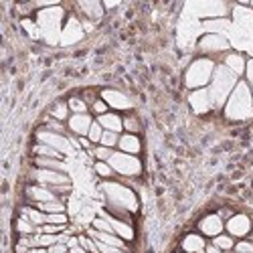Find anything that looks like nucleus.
I'll list each match as a JSON object with an SVG mask.
<instances>
[{
  "label": "nucleus",
  "mask_w": 253,
  "mask_h": 253,
  "mask_svg": "<svg viewBox=\"0 0 253 253\" xmlns=\"http://www.w3.org/2000/svg\"><path fill=\"white\" fill-rule=\"evenodd\" d=\"M237 85V75L233 71H229L225 65L215 67L213 79H211V87H209V95L213 105H223L227 101V97L233 93Z\"/></svg>",
  "instance_id": "1"
},
{
  "label": "nucleus",
  "mask_w": 253,
  "mask_h": 253,
  "mask_svg": "<svg viewBox=\"0 0 253 253\" xmlns=\"http://www.w3.org/2000/svg\"><path fill=\"white\" fill-rule=\"evenodd\" d=\"M253 112V99H251V89L245 81H237V85L233 93L229 95L227 105H225V114L231 120H243L251 116Z\"/></svg>",
  "instance_id": "2"
},
{
  "label": "nucleus",
  "mask_w": 253,
  "mask_h": 253,
  "mask_svg": "<svg viewBox=\"0 0 253 253\" xmlns=\"http://www.w3.org/2000/svg\"><path fill=\"white\" fill-rule=\"evenodd\" d=\"M215 63L209 59H197L186 71V85L193 89H205L207 83L213 79Z\"/></svg>",
  "instance_id": "3"
},
{
  "label": "nucleus",
  "mask_w": 253,
  "mask_h": 253,
  "mask_svg": "<svg viewBox=\"0 0 253 253\" xmlns=\"http://www.w3.org/2000/svg\"><path fill=\"white\" fill-rule=\"evenodd\" d=\"M61 8L59 6H51L47 10H41L39 16H37V23H39V29L47 37L49 43H57V37H59V25H61Z\"/></svg>",
  "instance_id": "4"
},
{
  "label": "nucleus",
  "mask_w": 253,
  "mask_h": 253,
  "mask_svg": "<svg viewBox=\"0 0 253 253\" xmlns=\"http://www.w3.org/2000/svg\"><path fill=\"white\" fill-rule=\"evenodd\" d=\"M108 164L114 168V172L124 174V176H136L142 172V164L136 156L126 154V152H114Z\"/></svg>",
  "instance_id": "5"
},
{
  "label": "nucleus",
  "mask_w": 253,
  "mask_h": 253,
  "mask_svg": "<svg viewBox=\"0 0 253 253\" xmlns=\"http://www.w3.org/2000/svg\"><path fill=\"white\" fill-rule=\"evenodd\" d=\"M37 142L41 144H47L51 148L59 150L61 154H73V148H71V140L65 136V134H57V132H51V130H39L37 132Z\"/></svg>",
  "instance_id": "6"
},
{
  "label": "nucleus",
  "mask_w": 253,
  "mask_h": 253,
  "mask_svg": "<svg viewBox=\"0 0 253 253\" xmlns=\"http://www.w3.org/2000/svg\"><path fill=\"white\" fill-rule=\"evenodd\" d=\"M33 180L35 184L43 186H59V184H71V178L67 172H57V170H47V168H35L33 170Z\"/></svg>",
  "instance_id": "7"
},
{
  "label": "nucleus",
  "mask_w": 253,
  "mask_h": 253,
  "mask_svg": "<svg viewBox=\"0 0 253 253\" xmlns=\"http://www.w3.org/2000/svg\"><path fill=\"white\" fill-rule=\"evenodd\" d=\"M25 193H27L29 205H33V207L39 205V203H49V201H57L59 199L49 186H43V184H29L25 188Z\"/></svg>",
  "instance_id": "8"
},
{
  "label": "nucleus",
  "mask_w": 253,
  "mask_h": 253,
  "mask_svg": "<svg viewBox=\"0 0 253 253\" xmlns=\"http://www.w3.org/2000/svg\"><path fill=\"white\" fill-rule=\"evenodd\" d=\"M225 229L231 237H247L251 233V221L247 215H233L227 223H225Z\"/></svg>",
  "instance_id": "9"
},
{
  "label": "nucleus",
  "mask_w": 253,
  "mask_h": 253,
  "mask_svg": "<svg viewBox=\"0 0 253 253\" xmlns=\"http://www.w3.org/2000/svg\"><path fill=\"white\" fill-rule=\"evenodd\" d=\"M223 229H225V221L215 213V215H207L201 219L199 223V231H201V235H207V237H217L223 233Z\"/></svg>",
  "instance_id": "10"
},
{
  "label": "nucleus",
  "mask_w": 253,
  "mask_h": 253,
  "mask_svg": "<svg viewBox=\"0 0 253 253\" xmlns=\"http://www.w3.org/2000/svg\"><path fill=\"white\" fill-rule=\"evenodd\" d=\"M233 18H235V29H239L247 37H253V10L245 6H235Z\"/></svg>",
  "instance_id": "11"
},
{
  "label": "nucleus",
  "mask_w": 253,
  "mask_h": 253,
  "mask_svg": "<svg viewBox=\"0 0 253 253\" xmlns=\"http://www.w3.org/2000/svg\"><path fill=\"white\" fill-rule=\"evenodd\" d=\"M95 120H91L89 114H73L69 120H67V126H69V130L73 134H77L79 138L81 136H87L89 134V128H91V124Z\"/></svg>",
  "instance_id": "12"
},
{
  "label": "nucleus",
  "mask_w": 253,
  "mask_h": 253,
  "mask_svg": "<svg viewBox=\"0 0 253 253\" xmlns=\"http://www.w3.org/2000/svg\"><path fill=\"white\" fill-rule=\"evenodd\" d=\"M199 47L201 51L209 53V51H227L229 49V41L221 35H215V33H209L205 35L201 41H199Z\"/></svg>",
  "instance_id": "13"
},
{
  "label": "nucleus",
  "mask_w": 253,
  "mask_h": 253,
  "mask_svg": "<svg viewBox=\"0 0 253 253\" xmlns=\"http://www.w3.org/2000/svg\"><path fill=\"white\" fill-rule=\"evenodd\" d=\"M99 217L108 219V221L112 223V227H114V233H116L118 237H122L124 241H130V239H134V229L130 227V223H126V221H120V219L112 217L110 213H105V211H99Z\"/></svg>",
  "instance_id": "14"
},
{
  "label": "nucleus",
  "mask_w": 253,
  "mask_h": 253,
  "mask_svg": "<svg viewBox=\"0 0 253 253\" xmlns=\"http://www.w3.org/2000/svg\"><path fill=\"white\" fill-rule=\"evenodd\" d=\"M101 99L108 103L110 108H114V110H130V108H132V101L126 97L124 93L114 91V89H105V91H101Z\"/></svg>",
  "instance_id": "15"
},
{
  "label": "nucleus",
  "mask_w": 253,
  "mask_h": 253,
  "mask_svg": "<svg viewBox=\"0 0 253 253\" xmlns=\"http://www.w3.org/2000/svg\"><path fill=\"white\" fill-rule=\"evenodd\" d=\"M81 37H83V29H81V25H79V20H77V18H69L67 25H65V29H63L61 43L71 45V43H75V41H79Z\"/></svg>",
  "instance_id": "16"
},
{
  "label": "nucleus",
  "mask_w": 253,
  "mask_h": 253,
  "mask_svg": "<svg viewBox=\"0 0 253 253\" xmlns=\"http://www.w3.org/2000/svg\"><path fill=\"white\" fill-rule=\"evenodd\" d=\"M97 122H99V126L105 130V132H116V134H120L122 130H124V118H120L118 114H103V116H99L97 118Z\"/></svg>",
  "instance_id": "17"
},
{
  "label": "nucleus",
  "mask_w": 253,
  "mask_h": 253,
  "mask_svg": "<svg viewBox=\"0 0 253 253\" xmlns=\"http://www.w3.org/2000/svg\"><path fill=\"white\" fill-rule=\"evenodd\" d=\"M191 105L195 108V112L199 114H205L213 108V101H211V95L207 89H197L193 95H191Z\"/></svg>",
  "instance_id": "18"
},
{
  "label": "nucleus",
  "mask_w": 253,
  "mask_h": 253,
  "mask_svg": "<svg viewBox=\"0 0 253 253\" xmlns=\"http://www.w3.org/2000/svg\"><path fill=\"white\" fill-rule=\"evenodd\" d=\"M33 164L37 168H47V170H57V172H69V164L57 160V158H43V156H35Z\"/></svg>",
  "instance_id": "19"
},
{
  "label": "nucleus",
  "mask_w": 253,
  "mask_h": 253,
  "mask_svg": "<svg viewBox=\"0 0 253 253\" xmlns=\"http://www.w3.org/2000/svg\"><path fill=\"white\" fill-rule=\"evenodd\" d=\"M118 148H120V152H126V154H138L140 152V138L136 136V134H124V136H120V144H118Z\"/></svg>",
  "instance_id": "20"
},
{
  "label": "nucleus",
  "mask_w": 253,
  "mask_h": 253,
  "mask_svg": "<svg viewBox=\"0 0 253 253\" xmlns=\"http://www.w3.org/2000/svg\"><path fill=\"white\" fill-rule=\"evenodd\" d=\"M205 247H207V243H205L203 235H199V233L186 235L184 241H182V251L184 253H205Z\"/></svg>",
  "instance_id": "21"
},
{
  "label": "nucleus",
  "mask_w": 253,
  "mask_h": 253,
  "mask_svg": "<svg viewBox=\"0 0 253 253\" xmlns=\"http://www.w3.org/2000/svg\"><path fill=\"white\" fill-rule=\"evenodd\" d=\"M20 217L29 219L35 227H41V225H45V223H47V213H43V211H39V209H37V207H33V205H27V207L20 209Z\"/></svg>",
  "instance_id": "22"
},
{
  "label": "nucleus",
  "mask_w": 253,
  "mask_h": 253,
  "mask_svg": "<svg viewBox=\"0 0 253 253\" xmlns=\"http://www.w3.org/2000/svg\"><path fill=\"white\" fill-rule=\"evenodd\" d=\"M225 67H227L229 71H233L235 75H243V73H245V67H247V63H245L243 55H239V53H231V55H227V59H225Z\"/></svg>",
  "instance_id": "23"
},
{
  "label": "nucleus",
  "mask_w": 253,
  "mask_h": 253,
  "mask_svg": "<svg viewBox=\"0 0 253 253\" xmlns=\"http://www.w3.org/2000/svg\"><path fill=\"white\" fill-rule=\"evenodd\" d=\"M33 154H35V156H43V158H57V160H63V154H61L59 150L51 148V146H47V144H41V142H37V144L33 146Z\"/></svg>",
  "instance_id": "24"
},
{
  "label": "nucleus",
  "mask_w": 253,
  "mask_h": 253,
  "mask_svg": "<svg viewBox=\"0 0 253 253\" xmlns=\"http://www.w3.org/2000/svg\"><path fill=\"white\" fill-rule=\"evenodd\" d=\"M69 105H67V101H57L53 108H51V112H49V116L51 118H55V120H59V122H65V120H69Z\"/></svg>",
  "instance_id": "25"
},
{
  "label": "nucleus",
  "mask_w": 253,
  "mask_h": 253,
  "mask_svg": "<svg viewBox=\"0 0 253 253\" xmlns=\"http://www.w3.org/2000/svg\"><path fill=\"white\" fill-rule=\"evenodd\" d=\"M213 245H217L223 253H231V251H233V247H235V237H231L229 233H227V235L221 233V235H217V237L213 239Z\"/></svg>",
  "instance_id": "26"
},
{
  "label": "nucleus",
  "mask_w": 253,
  "mask_h": 253,
  "mask_svg": "<svg viewBox=\"0 0 253 253\" xmlns=\"http://www.w3.org/2000/svg\"><path fill=\"white\" fill-rule=\"evenodd\" d=\"M16 233H18V235H35V233H37V227H35L29 219L18 217V219H16Z\"/></svg>",
  "instance_id": "27"
},
{
  "label": "nucleus",
  "mask_w": 253,
  "mask_h": 253,
  "mask_svg": "<svg viewBox=\"0 0 253 253\" xmlns=\"http://www.w3.org/2000/svg\"><path fill=\"white\" fill-rule=\"evenodd\" d=\"M67 105H69L71 114H87V110H89V105L83 101V97H69Z\"/></svg>",
  "instance_id": "28"
},
{
  "label": "nucleus",
  "mask_w": 253,
  "mask_h": 253,
  "mask_svg": "<svg viewBox=\"0 0 253 253\" xmlns=\"http://www.w3.org/2000/svg\"><path fill=\"white\" fill-rule=\"evenodd\" d=\"M79 6L85 10V14H87L89 18H93V20L101 16V4H97V2H81Z\"/></svg>",
  "instance_id": "29"
},
{
  "label": "nucleus",
  "mask_w": 253,
  "mask_h": 253,
  "mask_svg": "<svg viewBox=\"0 0 253 253\" xmlns=\"http://www.w3.org/2000/svg\"><path fill=\"white\" fill-rule=\"evenodd\" d=\"M91 227H93L95 231H101V233H114L112 223H110L108 219H103V217H95L93 223H91Z\"/></svg>",
  "instance_id": "30"
},
{
  "label": "nucleus",
  "mask_w": 253,
  "mask_h": 253,
  "mask_svg": "<svg viewBox=\"0 0 253 253\" xmlns=\"http://www.w3.org/2000/svg\"><path fill=\"white\" fill-rule=\"evenodd\" d=\"M91 154H93L99 162H108V160L112 158L114 150H112V148H105V146H101V144H99V146H95V148L91 150Z\"/></svg>",
  "instance_id": "31"
},
{
  "label": "nucleus",
  "mask_w": 253,
  "mask_h": 253,
  "mask_svg": "<svg viewBox=\"0 0 253 253\" xmlns=\"http://www.w3.org/2000/svg\"><path fill=\"white\" fill-rule=\"evenodd\" d=\"M103 128H101V126H99V122L95 120L93 124H91V128H89V134H87V138L91 140V144H99L101 142V136H103Z\"/></svg>",
  "instance_id": "32"
},
{
  "label": "nucleus",
  "mask_w": 253,
  "mask_h": 253,
  "mask_svg": "<svg viewBox=\"0 0 253 253\" xmlns=\"http://www.w3.org/2000/svg\"><path fill=\"white\" fill-rule=\"evenodd\" d=\"M99 144L105 146V148H114V146L120 144V134H116V132H103Z\"/></svg>",
  "instance_id": "33"
},
{
  "label": "nucleus",
  "mask_w": 253,
  "mask_h": 253,
  "mask_svg": "<svg viewBox=\"0 0 253 253\" xmlns=\"http://www.w3.org/2000/svg\"><path fill=\"white\" fill-rule=\"evenodd\" d=\"M124 130H128V134H138L140 132V122L136 116H126L124 118Z\"/></svg>",
  "instance_id": "34"
},
{
  "label": "nucleus",
  "mask_w": 253,
  "mask_h": 253,
  "mask_svg": "<svg viewBox=\"0 0 253 253\" xmlns=\"http://www.w3.org/2000/svg\"><path fill=\"white\" fill-rule=\"evenodd\" d=\"M93 170H95L101 178H110V176L114 174V168H112L108 162H99V160L93 164Z\"/></svg>",
  "instance_id": "35"
},
{
  "label": "nucleus",
  "mask_w": 253,
  "mask_h": 253,
  "mask_svg": "<svg viewBox=\"0 0 253 253\" xmlns=\"http://www.w3.org/2000/svg\"><path fill=\"white\" fill-rule=\"evenodd\" d=\"M47 223H51V225H67L69 223V215L67 213H51V215H47Z\"/></svg>",
  "instance_id": "36"
},
{
  "label": "nucleus",
  "mask_w": 253,
  "mask_h": 253,
  "mask_svg": "<svg viewBox=\"0 0 253 253\" xmlns=\"http://www.w3.org/2000/svg\"><path fill=\"white\" fill-rule=\"evenodd\" d=\"M45 130H51V132H57V134H65V126H63V122H59L55 118H49Z\"/></svg>",
  "instance_id": "37"
},
{
  "label": "nucleus",
  "mask_w": 253,
  "mask_h": 253,
  "mask_svg": "<svg viewBox=\"0 0 253 253\" xmlns=\"http://www.w3.org/2000/svg\"><path fill=\"white\" fill-rule=\"evenodd\" d=\"M233 251H235V253H253V241H249V239H241L239 243H235Z\"/></svg>",
  "instance_id": "38"
},
{
  "label": "nucleus",
  "mask_w": 253,
  "mask_h": 253,
  "mask_svg": "<svg viewBox=\"0 0 253 253\" xmlns=\"http://www.w3.org/2000/svg\"><path fill=\"white\" fill-rule=\"evenodd\" d=\"M108 108H110V105H108V103H105V101L99 97V99H97V101L91 105V112H93V114L99 118V116H103V114H108Z\"/></svg>",
  "instance_id": "39"
},
{
  "label": "nucleus",
  "mask_w": 253,
  "mask_h": 253,
  "mask_svg": "<svg viewBox=\"0 0 253 253\" xmlns=\"http://www.w3.org/2000/svg\"><path fill=\"white\" fill-rule=\"evenodd\" d=\"M23 27L29 31V35H31V37H35V39H39V37H41V29H39V27H35V25L31 27V20H23Z\"/></svg>",
  "instance_id": "40"
},
{
  "label": "nucleus",
  "mask_w": 253,
  "mask_h": 253,
  "mask_svg": "<svg viewBox=\"0 0 253 253\" xmlns=\"http://www.w3.org/2000/svg\"><path fill=\"white\" fill-rule=\"evenodd\" d=\"M99 247V253H130V251H124V249H118V247H110V245H103V243H97Z\"/></svg>",
  "instance_id": "41"
},
{
  "label": "nucleus",
  "mask_w": 253,
  "mask_h": 253,
  "mask_svg": "<svg viewBox=\"0 0 253 253\" xmlns=\"http://www.w3.org/2000/svg\"><path fill=\"white\" fill-rule=\"evenodd\" d=\"M245 73H247V85H249V89H253V59H251V61H247Z\"/></svg>",
  "instance_id": "42"
},
{
  "label": "nucleus",
  "mask_w": 253,
  "mask_h": 253,
  "mask_svg": "<svg viewBox=\"0 0 253 253\" xmlns=\"http://www.w3.org/2000/svg\"><path fill=\"white\" fill-rule=\"evenodd\" d=\"M67 251H69V247L65 243H55L49 247V253H67Z\"/></svg>",
  "instance_id": "43"
},
{
  "label": "nucleus",
  "mask_w": 253,
  "mask_h": 253,
  "mask_svg": "<svg viewBox=\"0 0 253 253\" xmlns=\"http://www.w3.org/2000/svg\"><path fill=\"white\" fill-rule=\"evenodd\" d=\"M79 146H81V148H85V150H89V152H91V148H93L91 140H89L87 136H81V138H79Z\"/></svg>",
  "instance_id": "44"
},
{
  "label": "nucleus",
  "mask_w": 253,
  "mask_h": 253,
  "mask_svg": "<svg viewBox=\"0 0 253 253\" xmlns=\"http://www.w3.org/2000/svg\"><path fill=\"white\" fill-rule=\"evenodd\" d=\"M217 215H219V217H221L223 221H225V219L229 221V219H231V217H233L235 213H233V211H231V209H221V211H219V213H217Z\"/></svg>",
  "instance_id": "45"
},
{
  "label": "nucleus",
  "mask_w": 253,
  "mask_h": 253,
  "mask_svg": "<svg viewBox=\"0 0 253 253\" xmlns=\"http://www.w3.org/2000/svg\"><path fill=\"white\" fill-rule=\"evenodd\" d=\"M205 253H223L217 245H213V243H207V247H205Z\"/></svg>",
  "instance_id": "46"
},
{
  "label": "nucleus",
  "mask_w": 253,
  "mask_h": 253,
  "mask_svg": "<svg viewBox=\"0 0 253 253\" xmlns=\"http://www.w3.org/2000/svg\"><path fill=\"white\" fill-rule=\"evenodd\" d=\"M29 253H49V249H47V247H35V249H31Z\"/></svg>",
  "instance_id": "47"
},
{
  "label": "nucleus",
  "mask_w": 253,
  "mask_h": 253,
  "mask_svg": "<svg viewBox=\"0 0 253 253\" xmlns=\"http://www.w3.org/2000/svg\"><path fill=\"white\" fill-rule=\"evenodd\" d=\"M69 251H71V253H87L81 245H77V247H73V249H69Z\"/></svg>",
  "instance_id": "48"
},
{
  "label": "nucleus",
  "mask_w": 253,
  "mask_h": 253,
  "mask_svg": "<svg viewBox=\"0 0 253 253\" xmlns=\"http://www.w3.org/2000/svg\"><path fill=\"white\" fill-rule=\"evenodd\" d=\"M67 253H71V251H67Z\"/></svg>",
  "instance_id": "49"
}]
</instances>
